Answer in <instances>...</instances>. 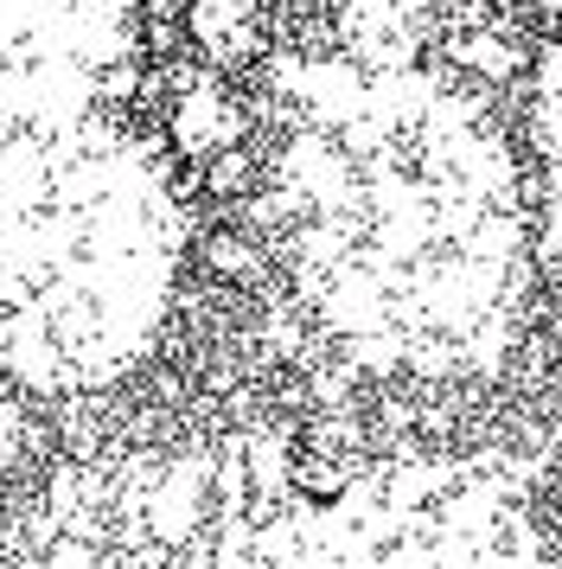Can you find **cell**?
<instances>
[{
	"mask_svg": "<svg viewBox=\"0 0 562 569\" xmlns=\"http://www.w3.org/2000/svg\"><path fill=\"white\" fill-rule=\"evenodd\" d=\"M294 269L332 333L378 371L473 378L524 308L518 186L473 129L371 122L288 160Z\"/></svg>",
	"mask_w": 562,
	"mask_h": 569,
	"instance_id": "6da1fadb",
	"label": "cell"
},
{
	"mask_svg": "<svg viewBox=\"0 0 562 569\" xmlns=\"http://www.w3.org/2000/svg\"><path fill=\"white\" fill-rule=\"evenodd\" d=\"M179 211L153 160L58 71H0V378L97 390L153 346Z\"/></svg>",
	"mask_w": 562,
	"mask_h": 569,
	"instance_id": "7a4b0ae2",
	"label": "cell"
},
{
	"mask_svg": "<svg viewBox=\"0 0 562 569\" xmlns=\"http://www.w3.org/2000/svg\"><path fill=\"white\" fill-rule=\"evenodd\" d=\"M524 487L480 455H403L160 538H64L13 569H543Z\"/></svg>",
	"mask_w": 562,
	"mask_h": 569,
	"instance_id": "3957f363",
	"label": "cell"
},
{
	"mask_svg": "<svg viewBox=\"0 0 562 569\" xmlns=\"http://www.w3.org/2000/svg\"><path fill=\"white\" fill-rule=\"evenodd\" d=\"M536 154H543V224H550V257L562 269V90L543 97L536 116Z\"/></svg>",
	"mask_w": 562,
	"mask_h": 569,
	"instance_id": "277c9868",
	"label": "cell"
},
{
	"mask_svg": "<svg viewBox=\"0 0 562 569\" xmlns=\"http://www.w3.org/2000/svg\"><path fill=\"white\" fill-rule=\"evenodd\" d=\"M543 569H562V543H556V550H550V563H543Z\"/></svg>",
	"mask_w": 562,
	"mask_h": 569,
	"instance_id": "5b68a950",
	"label": "cell"
}]
</instances>
